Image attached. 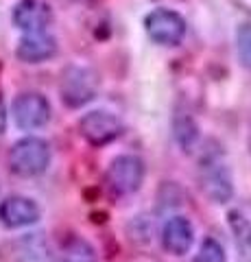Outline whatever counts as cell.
<instances>
[{
	"label": "cell",
	"instance_id": "6da1fadb",
	"mask_svg": "<svg viewBox=\"0 0 251 262\" xmlns=\"http://www.w3.org/2000/svg\"><path fill=\"white\" fill-rule=\"evenodd\" d=\"M199 186L212 203H227L234 196V182L221 146L206 149L199 158Z\"/></svg>",
	"mask_w": 251,
	"mask_h": 262
},
{
	"label": "cell",
	"instance_id": "7a4b0ae2",
	"mask_svg": "<svg viewBox=\"0 0 251 262\" xmlns=\"http://www.w3.org/2000/svg\"><path fill=\"white\" fill-rule=\"evenodd\" d=\"M51 166V144L29 136L18 140L9 151V168L18 177H37Z\"/></svg>",
	"mask_w": 251,
	"mask_h": 262
},
{
	"label": "cell",
	"instance_id": "3957f363",
	"mask_svg": "<svg viewBox=\"0 0 251 262\" xmlns=\"http://www.w3.org/2000/svg\"><path fill=\"white\" fill-rule=\"evenodd\" d=\"M144 182V162L131 153L116 155L105 170V186L114 196H129Z\"/></svg>",
	"mask_w": 251,
	"mask_h": 262
},
{
	"label": "cell",
	"instance_id": "277c9868",
	"mask_svg": "<svg viewBox=\"0 0 251 262\" xmlns=\"http://www.w3.org/2000/svg\"><path fill=\"white\" fill-rule=\"evenodd\" d=\"M61 101L68 107H81V105L90 103L99 92V79L90 68L83 66H70L61 75Z\"/></svg>",
	"mask_w": 251,
	"mask_h": 262
},
{
	"label": "cell",
	"instance_id": "5b68a950",
	"mask_svg": "<svg viewBox=\"0 0 251 262\" xmlns=\"http://www.w3.org/2000/svg\"><path fill=\"white\" fill-rule=\"evenodd\" d=\"M123 131H125L123 120L107 110L87 112L85 116L79 120L81 138L92 146H105V144L114 142L116 138L123 136Z\"/></svg>",
	"mask_w": 251,
	"mask_h": 262
},
{
	"label": "cell",
	"instance_id": "8992f818",
	"mask_svg": "<svg viewBox=\"0 0 251 262\" xmlns=\"http://www.w3.org/2000/svg\"><path fill=\"white\" fill-rule=\"evenodd\" d=\"M13 120L20 129H39L51 120V103L44 94L37 92H24L11 105Z\"/></svg>",
	"mask_w": 251,
	"mask_h": 262
},
{
	"label": "cell",
	"instance_id": "52a82bcc",
	"mask_svg": "<svg viewBox=\"0 0 251 262\" xmlns=\"http://www.w3.org/2000/svg\"><path fill=\"white\" fill-rule=\"evenodd\" d=\"M144 27H147V33L153 42L162 46H177L186 35L184 18L168 9H157L149 13L144 20Z\"/></svg>",
	"mask_w": 251,
	"mask_h": 262
},
{
	"label": "cell",
	"instance_id": "ba28073f",
	"mask_svg": "<svg viewBox=\"0 0 251 262\" xmlns=\"http://www.w3.org/2000/svg\"><path fill=\"white\" fill-rule=\"evenodd\" d=\"M39 216H42L39 206L33 199H29V196L11 194L0 203V223L9 229L35 225Z\"/></svg>",
	"mask_w": 251,
	"mask_h": 262
},
{
	"label": "cell",
	"instance_id": "9c48e42d",
	"mask_svg": "<svg viewBox=\"0 0 251 262\" xmlns=\"http://www.w3.org/2000/svg\"><path fill=\"white\" fill-rule=\"evenodd\" d=\"M194 243V227L188 216L175 214L162 225V247L173 256L188 253Z\"/></svg>",
	"mask_w": 251,
	"mask_h": 262
},
{
	"label": "cell",
	"instance_id": "30bf717a",
	"mask_svg": "<svg viewBox=\"0 0 251 262\" xmlns=\"http://www.w3.org/2000/svg\"><path fill=\"white\" fill-rule=\"evenodd\" d=\"M11 253L15 262H55V251L51 241L42 232H31L20 236L11 245Z\"/></svg>",
	"mask_w": 251,
	"mask_h": 262
},
{
	"label": "cell",
	"instance_id": "8fae6325",
	"mask_svg": "<svg viewBox=\"0 0 251 262\" xmlns=\"http://www.w3.org/2000/svg\"><path fill=\"white\" fill-rule=\"evenodd\" d=\"M51 20H53V11L46 3H42V0H22V3L13 9L15 27L27 31V33L46 31Z\"/></svg>",
	"mask_w": 251,
	"mask_h": 262
},
{
	"label": "cell",
	"instance_id": "7c38bea8",
	"mask_svg": "<svg viewBox=\"0 0 251 262\" xmlns=\"http://www.w3.org/2000/svg\"><path fill=\"white\" fill-rule=\"evenodd\" d=\"M57 53V42L53 35H48L46 31H37V33H27L20 44H18V59L27 61V63H39L46 61Z\"/></svg>",
	"mask_w": 251,
	"mask_h": 262
},
{
	"label": "cell",
	"instance_id": "4fadbf2b",
	"mask_svg": "<svg viewBox=\"0 0 251 262\" xmlns=\"http://www.w3.org/2000/svg\"><path fill=\"white\" fill-rule=\"evenodd\" d=\"M230 229L234 234V245L240 256V262H251V223L242 212L234 210L227 214Z\"/></svg>",
	"mask_w": 251,
	"mask_h": 262
},
{
	"label": "cell",
	"instance_id": "5bb4252c",
	"mask_svg": "<svg viewBox=\"0 0 251 262\" xmlns=\"http://www.w3.org/2000/svg\"><path fill=\"white\" fill-rule=\"evenodd\" d=\"M61 262H96L94 249L83 238H72L61 251Z\"/></svg>",
	"mask_w": 251,
	"mask_h": 262
},
{
	"label": "cell",
	"instance_id": "9a60e30c",
	"mask_svg": "<svg viewBox=\"0 0 251 262\" xmlns=\"http://www.w3.org/2000/svg\"><path fill=\"white\" fill-rule=\"evenodd\" d=\"M175 138H177V142L184 146V151H190V146L199 138L197 125L190 120V116H177L175 118Z\"/></svg>",
	"mask_w": 251,
	"mask_h": 262
},
{
	"label": "cell",
	"instance_id": "2e32d148",
	"mask_svg": "<svg viewBox=\"0 0 251 262\" xmlns=\"http://www.w3.org/2000/svg\"><path fill=\"white\" fill-rule=\"evenodd\" d=\"M225 260H227V256H225L223 245L214 238H203V243L199 245V251L192 258V262H225Z\"/></svg>",
	"mask_w": 251,
	"mask_h": 262
},
{
	"label": "cell",
	"instance_id": "e0dca14e",
	"mask_svg": "<svg viewBox=\"0 0 251 262\" xmlns=\"http://www.w3.org/2000/svg\"><path fill=\"white\" fill-rule=\"evenodd\" d=\"M236 51L240 57V63L247 70H251V24H242L236 33Z\"/></svg>",
	"mask_w": 251,
	"mask_h": 262
},
{
	"label": "cell",
	"instance_id": "ac0fdd59",
	"mask_svg": "<svg viewBox=\"0 0 251 262\" xmlns=\"http://www.w3.org/2000/svg\"><path fill=\"white\" fill-rule=\"evenodd\" d=\"M3 129H5V110L0 105V134H3Z\"/></svg>",
	"mask_w": 251,
	"mask_h": 262
},
{
	"label": "cell",
	"instance_id": "d6986e66",
	"mask_svg": "<svg viewBox=\"0 0 251 262\" xmlns=\"http://www.w3.org/2000/svg\"><path fill=\"white\" fill-rule=\"evenodd\" d=\"M249 151H251V127H249Z\"/></svg>",
	"mask_w": 251,
	"mask_h": 262
}]
</instances>
